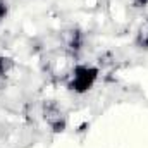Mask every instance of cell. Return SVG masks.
Segmentation results:
<instances>
[{
    "mask_svg": "<svg viewBox=\"0 0 148 148\" xmlns=\"http://www.w3.org/2000/svg\"><path fill=\"white\" fill-rule=\"evenodd\" d=\"M98 76H100L98 67L90 64H76L67 81V90L76 95H84L95 86V83L98 81Z\"/></svg>",
    "mask_w": 148,
    "mask_h": 148,
    "instance_id": "6da1fadb",
    "label": "cell"
},
{
    "mask_svg": "<svg viewBox=\"0 0 148 148\" xmlns=\"http://www.w3.org/2000/svg\"><path fill=\"white\" fill-rule=\"evenodd\" d=\"M43 121L53 133H64L67 127V117L66 112L57 102H45L43 103Z\"/></svg>",
    "mask_w": 148,
    "mask_h": 148,
    "instance_id": "7a4b0ae2",
    "label": "cell"
},
{
    "mask_svg": "<svg viewBox=\"0 0 148 148\" xmlns=\"http://www.w3.org/2000/svg\"><path fill=\"white\" fill-rule=\"evenodd\" d=\"M84 45V33L79 28H71L66 31V48L71 55H77Z\"/></svg>",
    "mask_w": 148,
    "mask_h": 148,
    "instance_id": "3957f363",
    "label": "cell"
},
{
    "mask_svg": "<svg viewBox=\"0 0 148 148\" xmlns=\"http://www.w3.org/2000/svg\"><path fill=\"white\" fill-rule=\"evenodd\" d=\"M134 45L138 50H143V52H148V23L145 26L140 28V31L136 33V38H134Z\"/></svg>",
    "mask_w": 148,
    "mask_h": 148,
    "instance_id": "277c9868",
    "label": "cell"
},
{
    "mask_svg": "<svg viewBox=\"0 0 148 148\" xmlns=\"http://www.w3.org/2000/svg\"><path fill=\"white\" fill-rule=\"evenodd\" d=\"M14 67V60L7 55H0V79H3L7 74L12 71Z\"/></svg>",
    "mask_w": 148,
    "mask_h": 148,
    "instance_id": "5b68a950",
    "label": "cell"
},
{
    "mask_svg": "<svg viewBox=\"0 0 148 148\" xmlns=\"http://www.w3.org/2000/svg\"><path fill=\"white\" fill-rule=\"evenodd\" d=\"M7 16H9V2L0 0V24L7 19Z\"/></svg>",
    "mask_w": 148,
    "mask_h": 148,
    "instance_id": "8992f818",
    "label": "cell"
},
{
    "mask_svg": "<svg viewBox=\"0 0 148 148\" xmlns=\"http://www.w3.org/2000/svg\"><path fill=\"white\" fill-rule=\"evenodd\" d=\"M131 5L134 9H145L148 7V0H131Z\"/></svg>",
    "mask_w": 148,
    "mask_h": 148,
    "instance_id": "52a82bcc",
    "label": "cell"
}]
</instances>
